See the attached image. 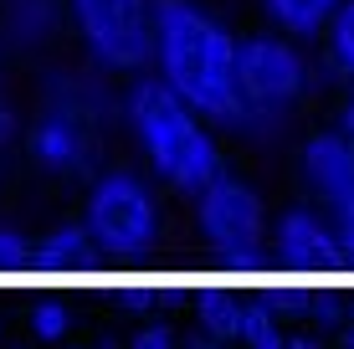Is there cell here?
Wrapping results in <instances>:
<instances>
[{
  "label": "cell",
  "mask_w": 354,
  "mask_h": 349,
  "mask_svg": "<svg viewBox=\"0 0 354 349\" xmlns=\"http://www.w3.org/2000/svg\"><path fill=\"white\" fill-rule=\"evenodd\" d=\"M154 77L211 124H241V36L195 0H160Z\"/></svg>",
  "instance_id": "1"
},
{
  "label": "cell",
  "mask_w": 354,
  "mask_h": 349,
  "mask_svg": "<svg viewBox=\"0 0 354 349\" xmlns=\"http://www.w3.org/2000/svg\"><path fill=\"white\" fill-rule=\"evenodd\" d=\"M124 113H129V129H133V139H139L149 170L160 175L165 185L185 190V196H201L211 180H221V144H216V134L160 77L133 82Z\"/></svg>",
  "instance_id": "2"
},
{
  "label": "cell",
  "mask_w": 354,
  "mask_h": 349,
  "mask_svg": "<svg viewBox=\"0 0 354 349\" xmlns=\"http://www.w3.org/2000/svg\"><path fill=\"white\" fill-rule=\"evenodd\" d=\"M303 93H308V62L288 36H241V134H277Z\"/></svg>",
  "instance_id": "3"
},
{
  "label": "cell",
  "mask_w": 354,
  "mask_h": 349,
  "mask_svg": "<svg viewBox=\"0 0 354 349\" xmlns=\"http://www.w3.org/2000/svg\"><path fill=\"white\" fill-rule=\"evenodd\" d=\"M67 16L97 67H108V72L154 67L160 0H67Z\"/></svg>",
  "instance_id": "4"
},
{
  "label": "cell",
  "mask_w": 354,
  "mask_h": 349,
  "mask_svg": "<svg viewBox=\"0 0 354 349\" xmlns=\"http://www.w3.org/2000/svg\"><path fill=\"white\" fill-rule=\"evenodd\" d=\"M82 226L93 232L97 252H108V257H139V252L154 247V232H160L154 190L129 170H113V175L93 180Z\"/></svg>",
  "instance_id": "5"
},
{
  "label": "cell",
  "mask_w": 354,
  "mask_h": 349,
  "mask_svg": "<svg viewBox=\"0 0 354 349\" xmlns=\"http://www.w3.org/2000/svg\"><path fill=\"white\" fill-rule=\"evenodd\" d=\"M195 221H201V236L211 242L221 257L231 262H247L262 252V232H267V216H262V200L247 180L236 175H221L195 196Z\"/></svg>",
  "instance_id": "6"
},
{
  "label": "cell",
  "mask_w": 354,
  "mask_h": 349,
  "mask_svg": "<svg viewBox=\"0 0 354 349\" xmlns=\"http://www.w3.org/2000/svg\"><path fill=\"white\" fill-rule=\"evenodd\" d=\"M303 185L319 196L324 216L339 226L354 262V144L344 134H319L303 144Z\"/></svg>",
  "instance_id": "7"
},
{
  "label": "cell",
  "mask_w": 354,
  "mask_h": 349,
  "mask_svg": "<svg viewBox=\"0 0 354 349\" xmlns=\"http://www.w3.org/2000/svg\"><path fill=\"white\" fill-rule=\"evenodd\" d=\"M97 129L103 124H93V118H82V113H72V108H57V103H46L41 113H36V124H31V160L41 164L46 175H88L93 170V144H97Z\"/></svg>",
  "instance_id": "8"
},
{
  "label": "cell",
  "mask_w": 354,
  "mask_h": 349,
  "mask_svg": "<svg viewBox=\"0 0 354 349\" xmlns=\"http://www.w3.org/2000/svg\"><path fill=\"white\" fill-rule=\"evenodd\" d=\"M277 257L288 267H334V262L349 257L339 226L319 211H288L277 221Z\"/></svg>",
  "instance_id": "9"
},
{
  "label": "cell",
  "mask_w": 354,
  "mask_h": 349,
  "mask_svg": "<svg viewBox=\"0 0 354 349\" xmlns=\"http://www.w3.org/2000/svg\"><path fill=\"white\" fill-rule=\"evenodd\" d=\"M52 31H57V0H10L6 6L10 46H41Z\"/></svg>",
  "instance_id": "10"
},
{
  "label": "cell",
  "mask_w": 354,
  "mask_h": 349,
  "mask_svg": "<svg viewBox=\"0 0 354 349\" xmlns=\"http://www.w3.org/2000/svg\"><path fill=\"white\" fill-rule=\"evenodd\" d=\"M262 6L288 36H313V31L328 26V16L339 10V0H262Z\"/></svg>",
  "instance_id": "11"
},
{
  "label": "cell",
  "mask_w": 354,
  "mask_h": 349,
  "mask_svg": "<svg viewBox=\"0 0 354 349\" xmlns=\"http://www.w3.org/2000/svg\"><path fill=\"white\" fill-rule=\"evenodd\" d=\"M324 57H328V67L354 88V0H339V10L328 16V26H324Z\"/></svg>",
  "instance_id": "12"
},
{
  "label": "cell",
  "mask_w": 354,
  "mask_h": 349,
  "mask_svg": "<svg viewBox=\"0 0 354 349\" xmlns=\"http://www.w3.org/2000/svg\"><path fill=\"white\" fill-rule=\"evenodd\" d=\"M36 257L41 262H62V267H82V262H93L97 257V242H93V232L88 226H62V232H52L41 247H36Z\"/></svg>",
  "instance_id": "13"
},
{
  "label": "cell",
  "mask_w": 354,
  "mask_h": 349,
  "mask_svg": "<svg viewBox=\"0 0 354 349\" xmlns=\"http://www.w3.org/2000/svg\"><path fill=\"white\" fill-rule=\"evenodd\" d=\"M201 323L211 339H241V303L226 293H205L201 298Z\"/></svg>",
  "instance_id": "14"
},
{
  "label": "cell",
  "mask_w": 354,
  "mask_h": 349,
  "mask_svg": "<svg viewBox=\"0 0 354 349\" xmlns=\"http://www.w3.org/2000/svg\"><path fill=\"white\" fill-rule=\"evenodd\" d=\"M67 323H72L67 303H36L31 308V334H36V339H46V344H62Z\"/></svg>",
  "instance_id": "15"
},
{
  "label": "cell",
  "mask_w": 354,
  "mask_h": 349,
  "mask_svg": "<svg viewBox=\"0 0 354 349\" xmlns=\"http://www.w3.org/2000/svg\"><path fill=\"white\" fill-rule=\"evenodd\" d=\"M129 349H175V329H165V323H149V329L133 334Z\"/></svg>",
  "instance_id": "16"
},
{
  "label": "cell",
  "mask_w": 354,
  "mask_h": 349,
  "mask_svg": "<svg viewBox=\"0 0 354 349\" xmlns=\"http://www.w3.org/2000/svg\"><path fill=\"white\" fill-rule=\"evenodd\" d=\"M16 139V113H10V98H6V82H0V149Z\"/></svg>",
  "instance_id": "17"
},
{
  "label": "cell",
  "mask_w": 354,
  "mask_h": 349,
  "mask_svg": "<svg viewBox=\"0 0 354 349\" xmlns=\"http://www.w3.org/2000/svg\"><path fill=\"white\" fill-rule=\"evenodd\" d=\"M339 134H344L354 144V93H349V103H344V113H339Z\"/></svg>",
  "instance_id": "18"
},
{
  "label": "cell",
  "mask_w": 354,
  "mask_h": 349,
  "mask_svg": "<svg viewBox=\"0 0 354 349\" xmlns=\"http://www.w3.org/2000/svg\"><path fill=\"white\" fill-rule=\"evenodd\" d=\"M252 349H288V339H283V334H267V339L252 344Z\"/></svg>",
  "instance_id": "19"
},
{
  "label": "cell",
  "mask_w": 354,
  "mask_h": 349,
  "mask_svg": "<svg viewBox=\"0 0 354 349\" xmlns=\"http://www.w3.org/2000/svg\"><path fill=\"white\" fill-rule=\"evenodd\" d=\"M190 349H221V339H195Z\"/></svg>",
  "instance_id": "20"
},
{
  "label": "cell",
  "mask_w": 354,
  "mask_h": 349,
  "mask_svg": "<svg viewBox=\"0 0 354 349\" xmlns=\"http://www.w3.org/2000/svg\"><path fill=\"white\" fill-rule=\"evenodd\" d=\"M288 349H319L313 339H288Z\"/></svg>",
  "instance_id": "21"
},
{
  "label": "cell",
  "mask_w": 354,
  "mask_h": 349,
  "mask_svg": "<svg viewBox=\"0 0 354 349\" xmlns=\"http://www.w3.org/2000/svg\"><path fill=\"white\" fill-rule=\"evenodd\" d=\"M344 349H354V329H344Z\"/></svg>",
  "instance_id": "22"
},
{
  "label": "cell",
  "mask_w": 354,
  "mask_h": 349,
  "mask_svg": "<svg viewBox=\"0 0 354 349\" xmlns=\"http://www.w3.org/2000/svg\"><path fill=\"white\" fill-rule=\"evenodd\" d=\"M6 6H10V0H6Z\"/></svg>",
  "instance_id": "23"
}]
</instances>
